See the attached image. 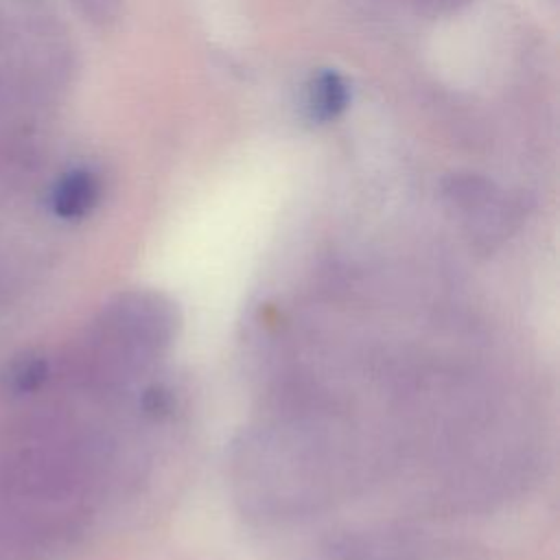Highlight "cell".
<instances>
[{"label": "cell", "mask_w": 560, "mask_h": 560, "mask_svg": "<svg viewBox=\"0 0 560 560\" xmlns=\"http://www.w3.org/2000/svg\"><path fill=\"white\" fill-rule=\"evenodd\" d=\"M98 179L90 171H72L63 175L52 190V210L63 219L88 214L98 199Z\"/></svg>", "instance_id": "obj_1"}, {"label": "cell", "mask_w": 560, "mask_h": 560, "mask_svg": "<svg viewBox=\"0 0 560 560\" xmlns=\"http://www.w3.org/2000/svg\"><path fill=\"white\" fill-rule=\"evenodd\" d=\"M348 101L346 83L335 72H322L315 77L311 88V112L317 120L335 118Z\"/></svg>", "instance_id": "obj_2"}]
</instances>
